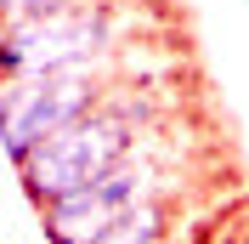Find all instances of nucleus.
<instances>
[{
    "mask_svg": "<svg viewBox=\"0 0 249 244\" xmlns=\"http://www.w3.org/2000/svg\"><path fill=\"white\" fill-rule=\"evenodd\" d=\"M176 227H181V199H153V204H136L124 210L119 222L96 233L91 244H176Z\"/></svg>",
    "mask_w": 249,
    "mask_h": 244,
    "instance_id": "nucleus-5",
    "label": "nucleus"
},
{
    "mask_svg": "<svg viewBox=\"0 0 249 244\" xmlns=\"http://www.w3.org/2000/svg\"><path fill=\"white\" fill-rule=\"evenodd\" d=\"M124 80H130V57L91 62V68H62V74H34V80H6V91H0V137H6L12 165H23L34 148H46L68 125H79L91 108H102Z\"/></svg>",
    "mask_w": 249,
    "mask_h": 244,
    "instance_id": "nucleus-4",
    "label": "nucleus"
},
{
    "mask_svg": "<svg viewBox=\"0 0 249 244\" xmlns=\"http://www.w3.org/2000/svg\"><path fill=\"white\" fill-rule=\"evenodd\" d=\"M74 6H91V0H0L6 17H51V12H74Z\"/></svg>",
    "mask_w": 249,
    "mask_h": 244,
    "instance_id": "nucleus-6",
    "label": "nucleus"
},
{
    "mask_svg": "<svg viewBox=\"0 0 249 244\" xmlns=\"http://www.w3.org/2000/svg\"><path fill=\"white\" fill-rule=\"evenodd\" d=\"M136 29L142 17L124 0H91V6L51 17H6L0 68L6 80H34V74H62V68H91V62H119L130 57Z\"/></svg>",
    "mask_w": 249,
    "mask_h": 244,
    "instance_id": "nucleus-2",
    "label": "nucleus"
},
{
    "mask_svg": "<svg viewBox=\"0 0 249 244\" xmlns=\"http://www.w3.org/2000/svg\"><path fill=\"white\" fill-rule=\"evenodd\" d=\"M176 182H181V137L159 131L142 153H130L108 176H96L91 187H74V193L40 204V239L46 244H91L124 210L153 204V199H170Z\"/></svg>",
    "mask_w": 249,
    "mask_h": 244,
    "instance_id": "nucleus-3",
    "label": "nucleus"
},
{
    "mask_svg": "<svg viewBox=\"0 0 249 244\" xmlns=\"http://www.w3.org/2000/svg\"><path fill=\"white\" fill-rule=\"evenodd\" d=\"M159 131H170V97H164V85L124 80L102 108H91L79 125H68L62 137H51L46 148H34L17 165L23 199L40 210V204L74 193V187H91L96 176H108L130 153H142Z\"/></svg>",
    "mask_w": 249,
    "mask_h": 244,
    "instance_id": "nucleus-1",
    "label": "nucleus"
}]
</instances>
